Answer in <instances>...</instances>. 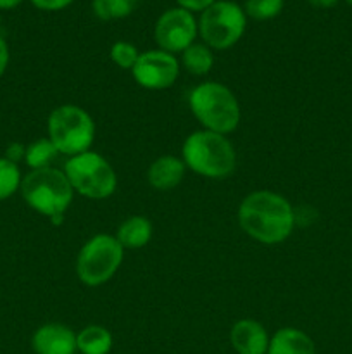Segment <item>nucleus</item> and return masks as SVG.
Returning <instances> with one entry per match:
<instances>
[{
    "mask_svg": "<svg viewBox=\"0 0 352 354\" xmlns=\"http://www.w3.org/2000/svg\"><path fill=\"white\" fill-rule=\"evenodd\" d=\"M242 230L262 244H280L290 237L295 220L289 201L276 192L257 190L242 201L238 207Z\"/></svg>",
    "mask_w": 352,
    "mask_h": 354,
    "instance_id": "f257e3e1",
    "label": "nucleus"
},
{
    "mask_svg": "<svg viewBox=\"0 0 352 354\" xmlns=\"http://www.w3.org/2000/svg\"><path fill=\"white\" fill-rule=\"evenodd\" d=\"M21 194L31 209L48 216L54 225H61L75 190L64 171L48 166L28 173L21 182Z\"/></svg>",
    "mask_w": 352,
    "mask_h": 354,
    "instance_id": "f03ea898",
    "label": "nucleus"
},
{
    "mask_svg": "<svg viewBox=\"0 0 352 354\" xmlns=\"http://www.w3.org/2000/svg\"><path fill=\"white\" fill-rule=\"evenodd\" d=\"M183 159L197 175L221 180L233 173L237 156L233 145L224 135L200 130L190 135L183 144Z\"/></svg>",
    "mask_w": 352,
    "mask_h": 354,
    "instance_id": "7ed1b4c3",
    "label": "nucleus"
},
{
    "mask_svg": "<svg viewBox=\"0 0 352 354\" xmlns=\"http://www.w3.org/2000/svg\"><path fill=\"white\" fill-rule=\"evenodd\" d=\"M190 107L206 130L226 135L238 127L240 106L228 86L206 82L190 93Z\"/></svg>",
    "mask_w": 352,
    "mask_h": 354,
    "instance_id": "20e7f679",
    "label": "nucleus"
},
{
    "mask_svg": "<svg viewBox=\"0 0 352 354\" xmlns=\"http://www.w3.org/2000/svg\"><path fill=\"white\" fill-rule=\"evenodd\" d=\"M48 140L59 152L68 156H78L88 152L95 137V124L92 116L78 106L57 107L48 116Z\"/></svg>",
    "mask_w": 352,
    "mask_h": 354,
    "instance_id": "39448f33",
    "label": "nucleus"
},
{
    "mask_svg": "<svg viewBox=\"0 0 352 354\" xmlns=\"http://www.w3.org/2000/svg\"><path fill=\"white\" fill-rule=\"evenodd\" d=\"M72 190L88 199H106L113 196L117 187L113 166L95 152H83L72 156L64 169Z\"/></svg>",
    "mask_w": 352,
    "mask_h": 354,
    "instance_id": "423d86ee",
    "label": "nucleus"
},
{
    "mask_svg": "<svg viewBox=\"0 0 352 354\" xmlns=\"http://www.w3.org/2000/svg\"><path fill=\"white\" fill-rule=\"evenodd\" d=\"M123 261V245L116 237L100 234L81 248L76 261V273L85 286L97 287L113 279Z\"/></svg>",
    "mask_w": 352,
    "mask_h": 354,
    "instance_id": "0eeeda50",
    "label": "nucleus"
},
{
    "mask_svg": "<svg viewBox=\"0 0 352 354\" xmlns=\"http://www.w3.org/2000/svg\"><path fill=\"white\" fill-rule=\"evenodd\" d=\"M245 10L230 0H216L199 21V33L209 47L224 50L237 44L245 31Z\"/></svg>",
    "mask_w": 352,
    "mask_h": 354,
    "instance_id": "6e6552de",
    "label": "nucleus"
},
{
    "mask_svg": "<svg viewBox=\"0 0 352 354\" xmlns=\"http://www.w3.org/2000/svg\"><path fill=\"white\" fill-rule=\"evenodd\" d=\"M197 33H199V24L192 12L182 7H175L162 14L155 23V41L161 47V50L175 54L183 52L193 44Z\"/></svg>",
    "mask_w": 352,
    "mask_h": 354,
    "instance_id": "1a4fd4ad",
    "label": "nucleus"
},
{
    "mask_svg": "<svg viewBox=\"0 0 352 354\" xmlns=\"http://www.w3.org/2000/svg\"><path fill=\"white\" fill-rule=\"evenodd\" d=\"M140 86L148 90H162L175 85L179 75L178 61L164 50H148L140 54L137 64L131 69Z\"/></svg>",
    "mask_w": 352,
    "mask_h": 354,
    "instance_id": "9d476101",
    "label": "nucleus"
},
{
    "mask_svg": "<svg viewBox=\"0 0 352 354\" xmlns=\"http://www.w3.org/2000/svg\"><path fill=\"white\" fill-rule=\"evenodd\" d=\"M31 348L37 354H75L76 335L61 324H47L38 328L31 339Z\"/></svg>",
    "mask_w": 352,
    "mask_h": 354,
    "instance_id": "9b49d317",
    "label": "nucleus"
},
{
    "mask_svg": "<svg viewBox=\"0 0 352 354\" xmlns=\"http://www.w3.org/2000/svg\"><path fill=\"white\" fill-rule=\"evenodd\" d=\"M230 341L238 354H266L269 337L266 328L255 320H240L233 325Z\"/></svg>",
    "mask_w": 352,
    "mask_h": 354,
    "instance_id": "f8f14e48",
    "label": "nucleus"
},
{
    "mask_svg": "<svg viewBox=\"0 0 352 354\" xmlns=\"http://www.w3.org/2000/svg\"><path fill=\"white\" fill-rule=\"evenodd\" d=\"M266 354H316V346L306 332L286 327L269 339Z\"/></svg>",
    "mask_w": 352,
    "mask_h": 354,
    "instance_id": "ddd939ff",
    "label": "nucleus"
},
{
    "mask_svg": "<svg viewBox=\"0 0 352 354\" xmlns=\"http://www.w3.org/2000/svg\"><path fill=\"white\" fill-rule=\"evenodd\" d=\"M185 176V162L173 156H162L155 159L147 173L148 183L157 190H171Z\"/></svg>",
    "mask_w": 352,
    "mask_h": 354,
    "instance_id": "4468645a",
    "label": "nucleus"
},
{
    "mask_svg": "<svg viewBox=\"0 0 352 354\" xmlns=\"http://www.w3.org/2000/svg\"><path fill=\"white\" fill-rule=\"evenodd\" d=\"M152 237V225L145 216H131L117 228V242L123 249H140Z\"/></svg>",
    "mask_w": 352,
    "mask_h": 354,
    "instance_id": "2eb2a0df",
    "label": "nucleus"
},
{
    "mask_svg": "<svg viewBox=\"0 0 352 354\" xmlns=\"http://www.w3.org/2000/svg\"><path fill=\"white\" fill-rule=\"evenodd\" d=\"M76 348L81 354H109L113 335L100 325H88L76 335Z\"/></svg>",
    "mask_w": 352,
    "mask_h": 354,
    "instance_id": "dca6fc26",
    "label": "nucleus"
},
{
    "mask_svg": "<svg viewBox=\"0 0 352 354\" xmlns=\"http://www.w3.org/2000/svg\"><path fill=\"white\" fill-rule=\"evenodd\" d=\"M183 66L186 68V71L192 73V75L202 76L206 73L211 71L214 64V55L209 50V47L200 44H192L186 50H183Z\"/></svg>",
    "mask_w": 352,
    "mask_h": 354,
    "instance_id": "f3484780",
    "label": "nucleus"
},
{
    "mask_svg": "<svg viewBox=\"0 0 352 354\" xmlns=\"http://www.w3.org/2000/svg\"><path fill=\"white\" fill-rule=\"evenodd\" d=\"M57 154L59 151L48 138H40V140L28 145L26 154H24V161H26V165L30 166L31 169L48 168L50 161H54Z\"/></svg>",
    "mask_w": 352,
    "mask_h": 354,
    "instance_id": "a211bd4d",
    "label": "nucleus"
},
{
    "mask_svg": "<svg viewBox=\"0 0 352 354\" xmlns=\"http://www.w3.org/2000/svg\"><path fill=\"white\" fill-rule=\"evenodd\" d=\"M137 6L138 0H93V12L102 21L121 19L130 16Z\"/></svg>",
    "mask_w": 352,
    "mask_h": 354,
    "instance_id": "6ab92c4d",
    "label": "nucleus"
},
{
    "mask_svg": "<svg viewBox=\"0 0 352 354\" xmlns=\"http://www.w3.org/2000/svg\"><path fill=\"white\" fill-rule=\"evenodd\" d=\"M21 171L16 162L0 158V201L9 199L21 189Z\"/></svg>",
    "mask_w": 352,
    "mask_h": 354,
    "instance_id": "aec40b11",
    "label": "nucleus"
},
{
    "mask_svg": "<svg viewBox=\"0 0 352 354\" xmlns=\"http://www.w3.org/2000/svg\"><path fill=\"white\" fill-rule=\"evenodd\" d=\"M285 0H247L245 14L255 21H268L278 16Z\"/></svg>",
    "mask_w": 352,
    "mask_h": 354,
    "instance_id": "412c9836",
    "label": "nucleus"
},
{
    "mask_svg": "<svg viewBox=\"0 0 352 354\" xmlns=\"http://www.w3.org/2000/svg\"><path fill=\"white\" fill-rule=\"evenodd\" d=\"M110 57H113V61L119 68L133 69L140 54H138L137 47L133 44H130V41H116L113 45V48H110Z\"/></svg>",
    "mask_w": 352,
    "mask_h": 354,
    "instance_id": "4be33fe9",
    "label": "nucleus"
},
{
    "mask_svg": "<svg viewBox=\"0 0 352 354\" xmlns=\"http://www.w3.org/2000/svg\"><path fill=\"white\" fill-rule=\"evenodd\" d=\"M31 2L41 10H61L66 9L72 0H31Z\"/></svg>",
    "mask_w": 352,
    "mask_h": 354,
    "instance_id": "5701e85b",
    "label": "nucleus"
},
{
    "mask_svg": "<svg viewBox=\"0 0 352 354\" xmlns=\"http://www.w3.org/2000/svg\"><path fill=\"white\" fill-rule=\"evenodd\" d=\"M176 2L179 3L182 9L190 10V12H192V10H202L204 12V10L209 6H213L216 0H176Z\"/></svg>",
    "mask_w": 352,
    "mask_h": 354,
    "instance_id": "b1692460",
    "label": "nucleus"
},
{
    "mask_svg": "<svg viewBox=\"0 0 352 354\" xmlns=\"http://www.w3.org/2000/svg\"><path fill=\"white\" fill-rule=\"evenodd\" d=\"M24 154H26V147L21 144H17V142H14V144H10L9 147H7V152H6V159H9V161L16 162L21 161V159L24 158Z\"/></svg>",
    "mask_w": 352,
    "mask_h": 354,
    "instance_id": "393cba45",
    "label": "nucleus"
},
{
    "mask_svg": "<svg viewBox=\"0 0 352 354\" xmlns=\"http://www.w3.org/2000/svg\"><path fill=\"white\" fill-rule=\"evenodd\" d=\"M7 64H9V47H7L6 40L0 37V76L6 73Z\"/></svg>",
    "mask_w": 352,
    "mask_h": 354,
    "instance_id": "a878e982",
    "label": "nucleus"
},
{
    "mask_svg": "<svg viewBox=\"0 0 352 354\" xmlns=\"http://www.w3.org/2000/svg\"><path fill=\"white\" fill-rule=\"evenodd\" d=\"M313 7H320V9H328V7L337 6L338 0H307Z\"/></svg>",
    "mask_w": 352,
    "mask_h": 354,
    "instance_id": "bb28decb",
    "label": "nucleus"
},
{
    "mask_svg": "<svg viewBox=\"0 0 352 354\" xmlns=\"http://www.w3.org/2000/svg\"><path fill=\"white\" fill-rule=\"evenodd\" d=\"M23 0H0V9H14L17 7Z\"/></svg>",
    "mask_w": 352,
    "mask_h": 354,
    "instance_id": "cd10ccee",
    "label": "nucleus"
},
{
    "mask_svg": "<svg viewBox=\"0 0 352 354\" xmlns=\"http://www.w3.org/2000/svg\"><path fill=\"white\" fill-rule=\"evenodd\" d=\"M345 2H349V3H351V6H352V0H345Z\"/></svg>",
    "mask_w": 352,
    "mask_h": 354,
    "instance_id": "c85d7f7f",
    "label": "nucleus"
}]
</instances>
